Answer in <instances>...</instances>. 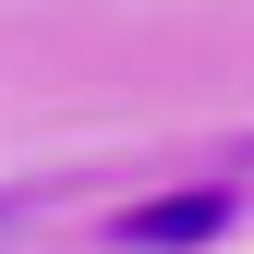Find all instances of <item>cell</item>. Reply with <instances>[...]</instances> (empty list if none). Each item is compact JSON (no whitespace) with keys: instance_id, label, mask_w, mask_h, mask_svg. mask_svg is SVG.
I'll use <instances>...</instances> for the list:
<instances>
[{"instance_id":"cell-1","label":"cell","mask_w":254,"mask_h":254,"mask_svg":"<svg viewBox=\"0 0 254 254\" xmlns=\"http://www.w3.org/2000/svg\"><path fill=\"white\" fill-rule=\"evenodd\" d=\"M230 182H182V194H145V206H121L109 218V254H206L218 230H230Z\"/></svg>"}]
</instances>
